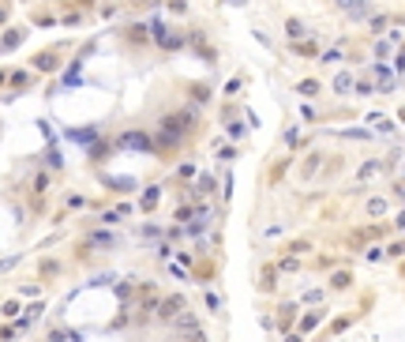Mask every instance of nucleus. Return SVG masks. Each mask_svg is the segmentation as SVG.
I'll list each match as a JSON object with an SVG mask.
<instances>
[{
    "label": "nucleus",
    "instance_id": "20",
    "mask_svg": "<svg viewBox=\"0 0 405 342\" xmlns=\"http://www.w3.org/2000/svg\"><path fill=\"white\" fill-rule=\"evenodd\" d=\"M109 154V143H94V151H90V158H105Z\"/></svg>",
    "mask_w": 405,
    "mask_h": 342
},
{
    "label": "nucleus",
    "instance_id": "27",
    "mask_svg": "<svg viewBox=\"0 0 405 342\" xmlns=\"http://www.w3.org/2000/svg\"><path fill=\"white\" fill-rule=\"evenodd\" d=\"M341 136H349V139H368V132H360V128H349V132H341Z\"/></svg>",
    "mask_w": 405,
    "mask_h": 342
},
{
    "label": "nucleus",
    "instance_id": "26",
    "mask_svg": "<svg viewBox=\"0 0 405 342\" xmlns=\"http://www.w3.org/2000/svg\"><path fill=\"white\" fill-rule=\"evenodd\" d=\"M334 60H341V53H338V49H330V53H323V64H334Z\"/></svg>",
    "mask_w": 405,
    "mask_h": 342
},
{
    "label": "nucleus",
    "instance_id": "12",
    "mask_svg": "<svg viewBox=\"0 0 405 342\" xmlns=\"http://www.w3.org/2000/svg\"><path fill=\"white\" fill-rule=\"evenodd\" d=\"M285 30H289V38H304V23H300V19H289Z\"/></svg>",
    "mask_w": 405,
    "mask_h": 342
},
{
    "label": "nucleus",
    "instance_id": "22",
    "mask_svg": "<svg viewBox=\"0 0 405 342\" xmlns=\"http://www.w3.org/2000/svg\"><path fill=\"white\" fill-rule=\"evenodd\" d=\"M207 308H210V312H218V308H222V297H218V293H207Z\"/></svg>",
    "mask_w": 405,
    "mask_h": 342
},
{
    "label": "nucleus",
    "instance_id": "13",
    "mask_svg": "<svg viewBox=\"0 0 405 342\" xmlns=\"http://www.w3.org/2000/svg\"><path fill=\"white\" fill-rule=\"evenodd\" d=\"M296 90H300L304 98H311V94H319V83H315V79H304V83L296 86Z\"/></svg>",
    "mask_w": 405,
    "mask_h": 342
},
{
    "label": "nucleus",
    "instance_id": "4",
    "mask_svg": "<svg viewBox=\"0 0 405 342\" xmlns=\"http://www.w3.org/2000/svg\"><path fill=\"white\" fill-rule=\"evenodd\" d=\"M177 312H184V297H180V293H173V297H165V305H158V316L169 320V324H173V316H177Z\"/></svg>",
    "mask_w": 405,
    "mask_h": 342
},
{
    "label": "nucleus",
    "instance_id": "5",
    "mask_svg": "<svg viewBox=\"0 0 405 342\" xmlns=\"http://www.w3.org/2000/svg\"><path fill=\"white\" fill-rule=\"evenodd\" d=\"M375 75H379V90H383V94H387V90H394V75H390V68H383V64H379Z\"/></svg>",
    "mask_w": 405,
    "mask_h": 342
},
{
    "label": "nucleus",
    "instance_id": "28",
    "mask_svg": "<svg viewBox=\"0 0 405 342\" xmlns=\"http://www.w3.org/2000/svg\"><path fill=\"white\" fill-rule=\"evenodd\" d=\"M68 207H71V211H79V207H86V200H83V196H71Z\"/></svg>",
    "mask_w": 405,
    "mask_h": 342
},
{
    "label": "nucleus",
    "instance_id": "18",
    "mask_svg": "<svg viewBox=\"0 0 405 342\" xmlns=\"http://www.w3.org/2000/svg\"><path fill=\"white\" fill-rule=\"evenodd\" d=\"M315 324H319V312L304 316V320H300V331H311V327H315Z\"/></svg>",
    "mask_w": 405,
    "mask_h": 342
},
{
    "label": "nucleus",
    "instance_id": "1",
    "mask_svg": "<svg viewBox=\"0 0 405 342\" xmlns=\"http://www.w3.org/2000/svg\"><path fill=\"white\" fill-rule=\"evenodd\" d=\"M334 4L345 15H353V19H368L372 15V0H334Z\"/></svg>",
    "mask_w": 405,
    "mask_h": 342
},
{
    "label": "nucleus",
    "instance_id": "30",
    "mask_svg": "<svg viewBox=\"0 0 405 342\" xmlns=\"http://www.w3.org/2000/svg\"><path fill=\"white\" fill-rule=\"evenodd\" d=\"M184 342H207V339H203V335L195 331V335H184Z\"/></svg>",
    "mask_w": 405,
    "mask_h": 342
},
{
    "label": "nucleus",
    "instance_id": "2",
    "mask_svg": "<svg viewBox=\"0 0 405 342\" xmlns=\"http://www.w3.org/2000/svg\"><path fill=\"white\" fill-rule=\"evenodd\" d=\"M173 331H177V335H195L199 331V320L192 312H177L173 316Z\"/></svg>",
    "mask_w": 405,
    "mask_h": 342
},
{
    "label": "nucleus",
    "instance_id": "29",
    "mask_svg": "<svg viewBox=\"0 0 405 342\" xmlns=\"http://www.w3.org/2000/svg\"><path fill=\"white\" fill-rule=\"evenodd\" d=\"M8 267H15V256H12V259H0V274L8 271Z\"/></svg>",
    "mask_w": 405,
    "mask_h": 342
},
{
    "label": "nucleus",
    "instance_id": "25",
    "mask_svg": "<svg viewBox=\"0 0 405 342\" xmlns=\"http://www.w3.org/2000/svg\"><path fill=\"white\" fill-rule=\"evenodd\" d=\"M38 68H56V60L49 57V53H42V57H38Z\"/></svg>",
    "mask_w": 405,
    "mask_h": 342
},
{
    "label": "nucleus",
    "instance_id": "16",
    "mask_svg": "<svg viewBox=\"0 0 405 342\" xmlns=\"http://www.w3.org/2000/svg\"><path fill=\"white\" fill-rule=\"evenodd\" d=\"M45 188H49V173H38L34 177V192H45Z\"/></svg>",
    "mask_w": 405,
    "mask_h": 342
},
{
    "label": "nucleus",
    "instance_id": "14",
    "mask_svg": "<svg viewBox=\"0 0 405 342\" xmlns=\"http://www.w3.org/2000/svg\"><path fill=\"white\" fill-rule=\"evenodd\" d=\"M368 120H372V124H375L379 132H390V120H387V117H379V113H372V117H368Z\"/></svg>",
    "mask_w": 405,
    "mask_h": 342
},
{
    "label": "nucleus",
    "instance_id": "31",
    "mask_svg": "<svg viewBox=\"0 0 405 342\" xmlns=\"http://www.w3.org/2000/svg\"><path fill=\"white\" fill-rule=\"evenodd\" d=\"M285 342H300V335H289V339H285Z\"/></svg>",
    "mask_w": 405,
    "mask_h": 342
},
{
    "label": "nucleus",
    "instance_id": "19",
    "mask_svg": "<svg viewBox=\"0 0 405 342\" xmlns=\"http://www.w3.org/2000/svg\"><path fill=\"white\" fill-rule=\"evenodd\" d=\"M278 267H281V271H285V274H293V271H300V263H296V259H281Z\"/></svg>",
    "mask_w": 405,
    "mask_h": 342
},
{
    "label": "nucleus",
    "instance_id": "8",
    "mask_svg": "<svg viewBox=\"0 0 405 342\" xmlns=\"http://www.w3.org/2000/svg\"><path fill=\"white\" fill-rule=\"evenodd\" d=\"M387 211H390V207H387V200H368V214H372V218H383Z\"/></svg>",
    "mask_w": 405,
    "mask_h": 342
},
{
    "label": "nucleus",
    "instance_id": "24",
    "mask_svg": "<svg viewBox=\"0 0 405 342\" xmlns=\"http://www.w3.org/2000/svg\"><path fill=\"white\" fill-rule=\"evenodd\" d=\"M319 301H323L319 290H308V293H304V305H319Z\"/></svg>",
    "mask_w": 405,
    "mask_h": 342
},
{
    "label": "nucleus",
    "instance_id": "9",
    "mask_svg": "<svg viewBox=\"0 0 405 342\" xmlns=\"http://www.w3.org/2000/svg\"><path fill=\"white\" fill-rule=\"evenodd\" d=\"M19 42H23V30H12V34H4V38H0V49H15Z\"/></svg>",
    "mask_w": 405,
    "mask_h": 342
},
{
    "label": "nucleus",
    "instance_id": "11",
    "mask_svg": "<svg viewBox=\"0 0 405 342\" xmlns=\"http://www.w3.org/2000/svg\"><path fill=\"white\" fill-rule=\"evenodd\" d=\"M68 136H71V139H79V143H94V128H86V132L83 128H71Z\"/></svg>",
    "mask_w": 405,
    "mask_h": 342
},
{
    "label": "nucleus",
    "instance_id": "7",
    "mask_svg": "<svg viewBox=\"0 0 405 342\" xmlns=\"http://www.w3.org/2000/svg\"><path fill=\"white\" fill-rule=\"evenodd\" d=\"M349 86H353V75H349V71L334 75V90H338V94H349Z\"/></svg>",
    "mask_w": 405,
    "mask_h": 342
},
{
    "label": "nucleus",
    "instance_id": "21",
    "mask_svg": "<svg viewBox=\"0 0 405 342\" xmlns=\"http://www.w3.org/2000/svg\"><path fill=\"white\" fill-rule=\"evenodd\" d=\"M199 192H214V177L203 173V177H199Z\"/></svg>",
    "mask_w": 405,
    "mask_h": 342
},
{
    "label": "nucleus",
    "instance_id": "23",
    "mask_svg": "<svg viewBox=\"0 0 405 342\" xmlns=\"http://www.w3.org/2000/svg\"><path fill=\"white\" fill-rule=\"evenodd\" d=\"M105 282H116V274H94L90 278V286H105Z\"/></svg>",
    "mask_w": 405,
    "mask_h": 342
},
{
    "label": "nucleus",
    "instance_id": "10",
    "mask_svg": "<svg viewBox=\"0 0 405 342\" xmlns=\"http://www.w3.org/2000/svg\"><path fill=\"white\" fill-rule=\"evenodd\" d=\"M379 170H383L379 162H368V166H360V173H356V177H360V181H372V177H375Z\"/></svg>",
    "mask_w": 405,
    "mask_h": 342
},
{
    "label": "nucleus",
    "instance_id": "17",
    "mask_svg": "<svg viewBox=\"0 0 405 342\" xmlns=\"http://www.w3.org/2000/svg\"><path fill=\"white\" fill-rule=\"evenodd\" d=\"M154 203H158V188H146V196H143V207H146V211H150Z\"/></svg>",
    "mask_w": 405,
    "mask_h": 342
},
{
    "label": "nucleus",
    "instance_id": "15",
    "mask_svg": "<svg viewBox=\"0 0 405 342\" xmlns=\"http://www.w3.org/2000/svg\"><path fill=\"white\" fill-rule=\"evenodd\" d=\"M315 166H319V154H311V158L304 162V170H300V173H304V181L311 177V173H315Z\"/></svg>",
    "mask_w": 405,
    "mask_h": 342
},
{
    "label": "nucleus",
    "instance_id": "32",
    "mask_svg": "<svg viewBox=\"0 0 405 342\" xmlns=\"http://www.w3.org/2000/svg\"><path fill=\"white\" fill-rule=\"evenodd\" d=\"M4 19H8V12H4V8H0V23H4Z\"/></svg>",
    "mask_w": 405,
    "mask_h": 342
},
{
    "label": "nucleus",
    "instance_id": "6",
    "mask_svg": "<svg viewBox=\"0 0 405 342\" xmlns=\"http://www.w3.org/2000/svg\"><path fill=\"white\" fill-rule=\"evenodd\" d=\"M90 244H98V248H113V244H116V237H113V233H105V229H98V233H90Z\"/></svg>",
    "mask_w": 405,
    "mask_h": 342
},
{
    "label": "nucleus",
    "instance_id": "3",
    "mask_svg": "<svg viewBox=\"0 0 405 342\" xmlns=\"http://www.w3.org/2000/svg\"><path fill=\"white\" fill-rule=\"evenodd\" d=\"M120 143H124V147H131V151H139V154H150V151H154L150 136H139V132H128Z\"/></svg>",
    "mask_w": 405,
    "mask_h": 342
}]
</instances>
